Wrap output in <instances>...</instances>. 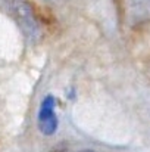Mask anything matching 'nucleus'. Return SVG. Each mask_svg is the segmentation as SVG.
I'll list each match as a JSON object with an SVG mask.
<instances>
[{
	"label": "nucleus",
	"mask_w": 150,
	"mask_h": 152,
	"mask_svg": "<svg viewBox=\"0 0 150 152\" xmlns=\"http://www.w3.org/2000/svg\"><path fill=\"white\" fill-rule=\"evenodd\" d=\"M81 152H94V151H81Z\"/></svg>",
	"instance_id": "nucleus-2"
},
{
	"label": "nucleus",
	"mask_w": 150,
	"mask_h": 152,
	"mask_svg": "<svg viewBox=\"0 0 150 152\" xmlns=\"http://www.w3.org/2000/svg\"><path fill=\"white\" fill-rule=\"evenodd\" d=\"M38 129L44 134H53L57 129V117L54 112V101L51 96H47L38 111Z\"/></svg>",
	"instance_id": "nucleus-1"
},
{
	"label": "nucleus",
	"mask_w": 150,
	"mask_h": 152,
	"mask_svg": "<svg viewBox=\"0 0 150 152\" xmlns=\"http://www.w3.org/2000/svg\"><path fill=\"white\" fill-rule=\"evenodd\" d=\"M53 1H60V0H53Z\"/></svg>",
	"instance_id": "nucleus-3"
}]
</instances>
